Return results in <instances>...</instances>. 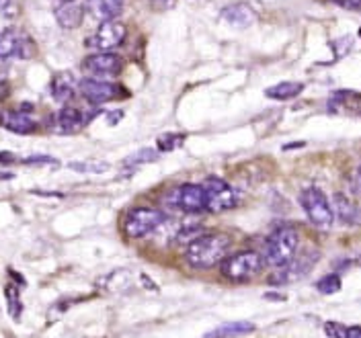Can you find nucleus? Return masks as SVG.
I'll return each mask as SVG.
<instances>
[{
  "mask_svg": "<svg viewBox=\"0 0 361 338\" xmlns=\"http://www.w3.org/2000/svg\"><path fill=\"white\" fill-rule=\"evenodd\" d=\"M37 51L35 42L17 29H4L0 33V60H11V58H21V60H29L33 58Z\"/></svg>",
  "mask_w": 361,
  "mask_h": 338,
  "instance_id": "obj_7",
  "label": "nucleus"
},
{
  "mask_svg": "<svg viewBox=\"0 0 361 338\" xmlns=\"http://www.w3.org/2000/svg\"><path fill=\"white\" fill-rule=\"evenodd\" d=\"M324 332L329 338H347V326H343L338 322H326Z\"/></svg>",
  "mask_w": 361,
  "mask_h": 338,
  "instance_id": "obj_28",
  "label": "nucleus"
},
{
  "mask_svg": "<svg viewBox=\"0 0 361 338\" xmlns=\"http://www.w3.org/2000/svg\"><path fill=\"white\" fill-rule=\"evenodd\" d=\"M70 168L78 170V173H105L109 168V164H105V162H70Z\"/></svg>",
  "mask_w": 361,
  "mask_h": 338,
  "instance_id": "obj_27",
  "label": "nucleus"
},
{
  "mask_svg": "<svg viewBox=\"0 0 361 338\" xmlns=\"http://www.w3.org/2000/svg\"><path fill=\"white\" fill-rule=\"evenodd\" d=\"M150 4L154 11H171L177 4V0H150Z\"/></svg>",
  "mask_w": 361,
  "mask_h": 338,
  "instance_id": "obj_29",
  "label": "nucleus"
},
{
  "mask_svg": "<svg viewBox=\"0 0 361 338\" xmlns=\"http://www.w3.org/2000/svg\"><path fill=\"white\" fill-rule=\"evenodd\" d=\"M13 15H15V4H13V0H0V33H2L4 29L11 27Z\"/></svg>",
  "mask_w": 361,
  "mask_h": 338,
  "instance_id": "obj_26",
  "label": "nucleus"
},
{
  "mask_svg": "<svg viewBox=\"0 0 361 338\" xmlns=\"http://www.w3.org/2000/svg\"><path fill=\"white\" fill-rule=\"evenodd\" d=\"M60 2H68V0H60Z\"/></svg>",
  "mask_w": 361,
  "mask_h": 338,
  "instance_id": "obj_34",
  "label": "nucleus"
},
{
  "mask_svg": "<svg viewBox=\"0 0 361 338\" xmlns=\"http://www.w3.org/2000/svg\"><path fill=\"white\" fill-rule=\"evenodd\" d=\"M126 39V25L119 21H105L87 39V45L97 51H109Z\"/></svg>",
  "mask_w": 361,
  "mask_h": 338,
  "instance_id": "obj_12",
  "label": "nucleus"
},
{
  "mask_svg": "<svg viewBox=\"0 0 361 338\" xmlns=\"http://www.w3.org/2000/svg\"><path fill=\"white\" fill-rule=\"evenodd\" d=\"M82 70L92 78H113L121 74L123 60L111 51H97L82 60Z\"/></svg>",
  "mask_w": 361,
  "mask_h": 338,
  "instance_id": "obj_11",
  "label": "nucleus"
},
{
  "mask_svg": "<svg viewBox=\"0 0 361 338\" xmlns=\"http://www.w3.org/2000/svg\"><path fill=\"white\" fill-rule=\"evenodd\" d=\"M300 203H302L308 220L316 227H320V230H331L333 227V224H335V209L329 201V197L320 189H316V187L304 189L302 195H300Z\"/></svg>",
  "mask_w": 361,
  "mask_h": 338,
  "instance_id": "obj_3",
  "label": "nucleus"
},
{
  "mask_svg": "<svg viewBox=\"0 0 361 338\" xmlns=\"http://www.w3.org/2000/svg\"><path fill=\"white\" fill-rule=\"evenodd\" d=\"M357 182H360V189H361V166H360V170H357Z\"/></svg>",
  "mask_w": 361,
  "mask_h": 338,
  "instance_id": "obj_32",
  "label": "nucleus"
},
{
  "mask_svg": "<svg viewBox=\"0 0 361 338\" xmlns=\"http://www.w3.org/2000/svg\"><path fill=\"white\" fill-rule=\"evenodd\" d=\"M335 213H337L338 218L343 220V222H349V224H353L355 220H357V207H355V203L351 201L349 197H345V195H341L337 193L335 195Z\"/></svg>",
  "mask_w": 361,
  "mask_h": 338,
  "instance_id": "obj_21",
  "label": "nucleus"
},
{
  "mask_svg": "<svg viewBox=\"0 0 361 338\" xmlns=\"http://www.w3.org/2000/svg\"><path fill=\"white\" fill-rule=\"evenodd\" d=\"M6 301H8V312L11 315L15 318V320H19L21 318V299H19V292H17V287H13V285H8L6 287Z\"/></svg>",
  "mask_w": 361,
  "mask_h": 338,
  "instance_id": "obj_24",
  "label": "nucleus"
},
{
  "mask_svg": "<svg viewBox=\"0 0 361 338\" xmlns=\"http://www.w3.org/2000/svg\"><path fill=\"white\" fill-rule=\"evenodd\" d=\"M255 330L252 322H226L222 326L214 328L212 332H207L205 338H236L250 334Z\"/></svg>",
  "mask_w": 361,
  "mask_h": 338,
  "instance_id": "obj_19",
  "label": "nucleus"
},
{
  "mask_svg": "<svg viewBox=\"0 0 361 338\" xmlns=\"http://www.w3.org/2000/svg\"><path fill=\"white\" fill-rule=\"evenodd\" d=\"M171 205L185 213H205L207 211V193L202 184L185 182L177 187L171 195Z\"/></svg>",
  "mask_w": 361,
  "mask_h": 338,
  "instance_id": "obj_8",
  "label": "nucleus"
},
{
  "mask_svg": "<svg viewBox=\"0 0 361 338\" xmlns=\"http://www.w3.org/2000/svg\"><path fill=\"white\" fill-rule=\"evenodd\" d=\"M74 92H76V80L70 72H60L54 76L51 80V96L58 101V103H68L74 99Z\"/></svg>",
  "mask_w": 361,
  "mask_h": 338,
  "instance_id": "obj_17",
  "label": "nucleus"
},
{
  "mask_svg": "<svg viewBox=\"0 0 361 338\" xmlns=\"http://www.w3.org/2000/svg\"><path fill=\"white\" fill-rule=\"evenodd\" d=\"M347 338H361V326H351V328H347Z\"/></svg>",
  "mask_w": 361,
  "mask_h": 338,
  "instance_id": "obj_31",
  "label": "nucleus"
},
{
  "mask_svg": "<svg viewBox=\"0 0 361 338\" xmlns=\"http://www.w3.org/2000/svg\"><path fill=\"white\" fill-rule=\"evenodd\" d=\"M157 158H158V150H152V148H142V150H137V152L132 154L128 160H123V164H126V166H137V164L154 162Z\"/></svg>",
  "mask_w": 361,
  "mask_h": 338,
  "instance_id": "obj_22",
  "label": "nucleus"
},
{
  "mask_svg": "<svg viewBox=\"0 0 361 338\" xmlns=\"http://www.w3.org/2000/svg\"><path fill=\"white\" fill-rule=\"evenodd\" d=\"M298 246H300V238H298V232L293 227H288V225L277 227L265 240L263 261H265V265H269L273 269H281L298 254Z\"/></svg>",
  "mask_w": 361,
  "mask_h": 338,
  "instance_id": "obj_2",
  "label": "nucleus"
},
{
  "mask_svg": "<svg viewBox=\"0 0 361 338\" xmlns=\"http://www.w3.org/2000/svg\"><path fill=\"white\" fill-rule=\"evenodd\" d=\"M207 193V213H222L228 209H234L240 203V195L218 177H209L203 182Z\"/></svg>",
  "mask_w": 361,
  "mask_h": 338,
  "instance_id": "obj_6",
  "label": "nucleus"
},
{
  "mask_svg": "<svg viewBox=\"0 0 361 338\" xmlns=\"http://www.w3.org/2000/svg\"><path fill=\"white\" fill-rule=\"evenodd\" d=\"M87 119L85 113L76 107H64L62 111L56 115V132L58 134H76L85 127Z\"/></svg>",
  "mask_w": 361,
  "mask_h": 338,
  "instance_id": "obj_14",
  "label": "nucleus"
},
{
  "mask_svg": "<svg viewBox=\"0 0 361 338\" xmlns=\"http://www.w3.org/2000/svg\"><path fill=\"white\" fill-rule=\"evenodd\" d=\"M183 142H185V135L183 134H166L158 139V148H160L162 152H171V150L180 148Z\"/></svg>",
  "mask_w": 361,
  "mask_h": 338,
  "instance_id": "obj_25",
  "label": "nucleus"
},
{
  "mask_svg": "<svg viewBox=\"0 0 361 338\" xmlns=\"http://www.w3.org/2000/svg\"><path fill=\"white\" fill-rule=\"evenodd\" d=\"M0 123H2V115H0Z\"/></svg>",
  "mask_w": 361,
  "mask_h": 338,
  "instance_id": "obj_33",
  "label": "nucleus"
},
{
  "mask_svg": "<svg viewBox=\"0 0 361 338\" xmlns=\"http://www.w3.org/2000/svg\"><path fill=\"white\" fill-rule=\"evenodd\" d=\"M164 220H166V215L158 209L137 207L126 215L123 230L130 238H148V236L157 234V230L164 224Z\"/></svg>",
  "mask_w": 361,
  "mask_h": 338,
  "instance_id": "obj_5",
  "label": "nucleus"
},
{
  "mask_svg": "<svg viewBox=\"0 0 361 338\" xmlns=\"http://www.w3.org/2000/svg\"><path fill=\"white\" fill-rule=\"evenodd\" d=\"M85 11H87V8H82L78 2L68 0V2H62V4L56 8V21L60 23V27H64V29H76V27H80V23H82Z\"/></svg>",
  "mask_w": 361,
  "mask_h": 338,
  "instance_id": "obj_16",
  "label": "nucleus"
},
{
  "mask_svg": "<svg viewBox=\"0 0 361 338\" xmlns=\"http://www.w3.org/2000/svg\"><path fill=\"white\" fill-rule=\"evenodd\" d=\"M316 261H318V252L316 250L298 252L286 267L277 269V273L271 277V281L273 283H295V281H300L302 277H306L310 270L314 269Z\"/></svg>",
  "mask_w": 361,
  "mask_h": 338,
  "instance_id": "obj_10",
  "label": "nucleus"
},
{
  "mask_svg": "<svg viewBox=\"0 0 361 338\" xmlns=\"http://www.w3.org/2000/svg\"><path fill=\"white\" fill-rule=\"evenodd\" d=\"M232 246L230 236L224 232H205L197 240H193L185 250V261L193 269H212L216 267Z\"/></svg>",
  "mask_w": 361,
  "mask_h": 338,
  "instance_id": "obj_1",
  "label": "nucleus"
},
{
  "mask_svg": "<svg viewBox=\"0 0 361 338\" xmlns=\"http://www.w3.org/2000/svg\"><path fill=\"white\" fill-rule=\"evenodd\" d=\"M263 254L257 250H243L230 258H226L222 265V275L230 281H247L250 277H257L263 270Z\"/></svg>",
  "mask_w": 361,
  "mask_h": 338,
  "instance_id": "obj_4",
  "label": "nucleus"
},
{
  "mask_svg": "<svg viewBox=\"0 0 361 338\" xmlns=\"http://www.w3.org/2000/svg\"><path fill=\"white\" fill-rule=\"evenodd\" d=\"M331 2H335L343 8H349V11H361V0H331Z\"/></svg>",
  "mask_w": 361,
  "mask_h": 338,
  "instance_id": "obj_30",
  "label": "nucleus"
},
{
  "mask_svg": "<svg viewBox=\"0 0 361 338\" xmlns=\"http://www.w3.org/2000/svg\"><path fill=\"white\" fill-rule=\"evenodd\" d=\"M78 89L82 92V96L92 103V105H103V103H111V101H119L126 90L121 89L117 82H109V78H92L87 76Z\"/></svg>",
  "mask_w": 361,
  "mask_h": 338,
  "instance_id": "obj_9",
  "label": "nucleus"
},
{
  "mask_svg": "<svg viewBox=\"0 0 361 338\" xmlns=\"http://www.w3.org/2000/svg\"><path fill=\"white\" fill-rule=\"evenodd\" d=\"M85 8L94 21H113L123 8V0H87Z\"/></svg>",
  "mask_w": 361,
  "mask_h": 338,
  "instance_id": "obj_13",
  "label": "nucleus"
},
{
  "mask_svg": "<svg viewBox=\"0 0 361 338\" xmlns=\"http://www.w3.org/2000/svg\"><path fill=\"white\" fill-rule=\"evenodd\" d=\"M4 125L15 132V134H33L37 130V121L31 113L13 111L8 113V117L4 119Z\"/></svg>",
  "mask_w": 361,
  "mask_h": 338,
  "instance_id": "obj_18",
  "label": "nucleus"
},
{
  "mask_svg": "<svg viewBox=\"0 0 361 338\" xmlns=\"http://www.w3.org/2000/svg\"><path fill=\"white\" fill-rule=\"evenodd\" d=\"M316 289L322 295H333V293H337L341 289V279L337 275H326L316 283Z\"/></svg>",
  "mask_w": 361,
  "mask_h": 338,
  "instance_id": "obj_23",
  "label": "nucleus"
},
{
  "mask_svg": "<svg viewBox=\"0 0 361 338\" xmlns=\"http://www.w3.org/2000/svg\"><path fill=\"white\" fill-rule=\"evenodd\" d=\"M222 19L226 23H230L232 27H236V29H245V27L255 23L257 13L245 2H234V4L226 6L224 11H222Z\"/></svg>",
  "mask_w": 361,
  "mask_h": 338,
  "instance_id": "obj_15",
  "label": "nucleus"
},
{
  "mask_svg": "<svg viewBox=\"0 0 361 338\" xmlns=\"http://www.w3.org/2000/svg\"><path fill=\"white\" fill-rule=\"evenodd\" d=\"M302 90H304L302 82H277L275 87L265 90V94L275 101H290V99H295Z\"/></svg>",
  "mask_w": 361,
  "mask_h": 338,
  "instance_id": "obj_20",
  "label": "nucleus"
}]
</instances>
